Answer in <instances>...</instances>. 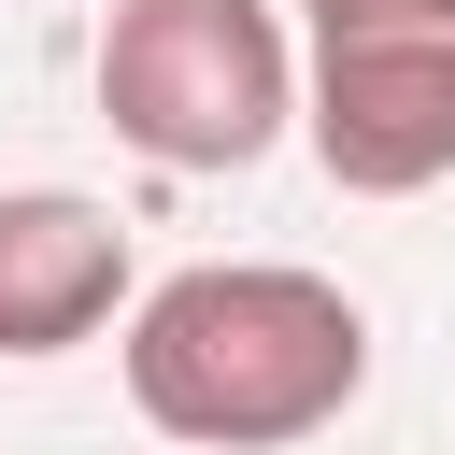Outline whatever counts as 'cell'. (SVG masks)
<instances>
[{
  "label": "cell",
  "mask_w": 455,
  "mask_h": 455,
  "mask_svg": "<svg viewBox=\"0 0 455 455\" xmlns=\"http://www.w3.org/2000/svg\"><path fill=\"white\" fill-rule=\"evenodd\" d=\"M370 384V327L327 270H284V256H213V270H171L142 313H128V398L156 441H199V455H270V441H313L341 427V398Z\"/></svg>",
  "instance_id": "obj_1"
},
{
  "label": "cell",
  "mask_w": 455,
  "mask_h": 455,
  "mask_svg": "<svg viewBox=\"0 0 455 455\" xmlns=\"http://www.w3.org/2000/svg\"><path fill=\"white\" fill-rule=\"evenodd\" d=\"M100 114L156 171H256L299 114V57L270 0H114Z\"/></svg>",
  "instance_id": "obj_2"
},
{
  "label": "cell",
  "mask_w": 455,
  "mask_h": 455,
  "mask_svg": "<svg viewBox=\"0 0 455 455\" xmlns=\"http://www.w3.org/2000/svg\"><path fill=\"white\" fill-rule=\"evenodd\" d=\"M299 128H313L327 185H355V199H412V185H441V171H455V0H441V14H355V28H313Z\"/></svg>",
  "instance_id": "obj_3"
},
{
  "label": "cell",
  "mask_w": 455,
  "mask_h": 455,
  "mask_svg": "<svg viewBox=\"0 0 455 455\" xmlns=\"http://www.w3.org/2000/svg\"><path fill=\"white\" fill-rule=\"evenodd\" d=\"M128 299V228L71 185H28L0 199V355H71L100 341Z\"/></svg>",
  "instance_id": "obj_4"
},
{
  "label": "cell",
  "mask_w": 455,
  "mask_h": 455,
  "mask_svg": "<svg viewBox=\"0 0 455 455\" xmlns=\"http://www.w3.org/2000/svg\"><path fill=\"white\" fill-rule=\"evenodd\" d=\"M313 28H355V14H441V0H299Z\"/></svg>",
  "instance_id": "obj_5"
}]
</instances>
